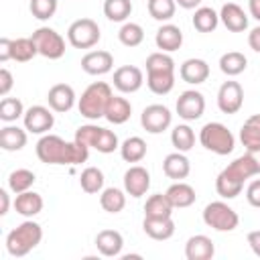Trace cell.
Here are the masks:
<instances>
[{
	"mask_svg": "<svg viewBox=\"0 0 260 260\" xmlns=\"http://www.w3.org/2000/svg\"><path fill=\"white\" fill-rule=\"evenodd\" d=\"M37 156L45 165H81L89 156V148L63 140L57 134H43L37 142Z\"/></svg>",
	"mask_w": 260,
	"mask_h": 260,
	"instance_id": "1",
	"label": "cell"
},
{
	"mask_svg": "<svg viewBox=\"0 0 260 260\" xmlns=\"http://www.w3.org/2000/svg\"><path fill=\"white\" fill-rule=\"evenodd\" d=\"M43 240V228L32 221V219H26L22 221L20 225H16L14 230L8 232L6 236V250L10 256L14 258H22L26 256L30 250H35Z\"/></svg>",
	"mask_w": 260,
	"mask_h": 260,
	"instance_id": "2",
	"label": "cell"
},
{
	"mask_svg": "<svg viewBox=\"0 0 260 260\" xmlns=\"http://www.w3.org/2000/svg\"><path fill=\"white\" fill-rule=\"evenodd\" d=\"M112 87L106 83V81H93L91 85L85 87V91L81 93L79 102H77V108H79V114L87 120H98V118H104L106 114V108H108V102L112 98Z\"/></svg>",
	"mask_w": 260,
	"mask_h": 260,
	"instance_id": "3",
	"label": "cell"
},
{
	"mask_svg": "<svg viewBox=\"0 0 260 260\" xmlns=\"http://www.w3.org/2000/svg\"><path fill=\"white\" fill-rule=\"evenodd\" d=\"M199 142L203 148L219 156L230 154L236 146V138L232 130H228V126H223L221 122H207L199 132Z\"/></svg>",
	"mask_w": 260,
	"mask_h": 260,
	"instance_id": "4",
	"label": "cell"
},
{
	"mask_svg": "<svg viewBox=\"0 0 260 260\" xmlns=\"http://www.w3.org/2000/svg\"><path fill=\"white\" fill-rule=\"evenodd\" d=\"M203 221L215 232H234L240 223V217L225 201H211L203 209Z\"/></svg>",
	"mask_w": 260,
	"mask_h": 260,
	"instance_id": "5",
	"label": "cell"
},
{
	"mask_svg": "<svg viewBox=\"0 0 260 260\" xmlns=\"http://www.w3.org/2000/svg\"><path fill=\"white\" fill-rule=\"evenodd\" d=\"M100 37V26L91 18H77L67 28V41L75 49H91L93 45H98Z\"/></svg>",
	"mask_w": 260,
	"mask_h": 260,
	"instance_id": "6",
	"label": "cell"
},
{
	"mask_svg": "<svg viewBox=\"0 0 260 260\" xmlns=\"http://www.w3.org/2000/svg\"><path fill=\"white\" fill-rule=\"evenodd\" d=\"M32 41L39 49V55L47 59H61L65 55V39L51 26H39L32 32Z\"/></svg>",
	"mask_w": 260,
	"mask_h": 260,
	"instance_id": "7",
	"label": "cell"
},
{
	"mask_svg": "<svg viewBox=\"0 0 260 260\" xmlns=\"http://www.w3.org/2000/svg\"><path fill=\"white\" fill-rule=\"evenodd\" d=\"M171 122H173V114H171V110H169L167 106H162V104H150V106H146V108L142 110V114H140V124H142V128H144L146 132H150V134H160V132H165V130L171 126Z\"/></svg>",
	"mask_w": 260,
	"mask_h": 260,
	"instance_id": "8",
	"label": "cell"
},
{
	"mask_svg": "<svg viewBox=\"0 0 260 260\" xmlns=\"http://www.w3.org/2000/svg\"><path fill=\"white\" fill-rule=\"evenodd\" d=\"M177 114L179 118H183L185 122H193V120H199L205 112V98L201 91L197 89H187L179 95L177 100Z\"/></svg>",
	"mask_w": 260,
	"mask_h": 260,
	"instance_id": "9",
	"label": "cell"
},
{
	"mask_svg": "<svg viewBox=\"0 0 260 260\" xmlns=\"http://www.w3.org/2000/svg\"><path fill=\"white\" fill-rule=\"evenodd\" d=\"M244 104V89L238 81H223L217 89V108L223 114H238Z\"/></svg>",
	"mask_w": 260,
	"mask_h": 260,
	"instance_id": "10",
	"label": "cell"
},
{
	"mask_svg": "<svg viewBox=\"0 0 260 260\" xmlns=\"http://www.w3.org/2000/svg\"><path fill=\"white\" fill-rule=\"evenodd\" d=\"M22 122H24L26 132H30V134H47L55 124V116L45 106H30L24 112Z\"/></svg>",
	"mask_w": 260,
	"mask_h": 260,
	"instance_id": "11",
	"label": "cell"
},
{
	"mask_svg": "<svg viewBox=\"0 0 260 260\" xmlns=\"http://www.w3.org/2000/svg\"><path fill=\"white\" fill-rule=\"evenodd\" d=\"M114 87L122 93H134L142 87L144 83V75L138 67L134 65H122L114 71Z\"/></svg>",
	"mask_w": 260,
	"mask_h": 260,
	"instance_id": "12",
	"label": "cell"
},
{
	"mask_svg": "<svg viewBox=\"0 0 260 260\" xmlns=\"http://www.w3.org/2000/svg\"><path fill=\"white\" fill-rule=\"evenodd\" d=\"M148 187H150V173L144 167L134 165V167H130L124 173V191L130 197H142V195H146Z\"/></svg>",
	"mask_w": 260,
	"mask_h": 260,
	"instance_id": "13",
	"label": "cell"
},
{
	"mask_svg": "<svg viewBox=\"0 0 260 260\" xmlns=\"http://www.w3.org/2000/svg\"><path fill=\"white\" fill-rule=\"evenodd\" d=\"M114 67V57L110 51H89L81 57V69L87 75H104Z\"/></svg>",
	"mask_w": 260,
	"mask_h": 260,
	"instance_id": "14",
	"label": "cell"
},
{
	"mask_svg": "<svg viewBox=\"0 0 260 260\" xmlns=\"http://www.w3.org/2000/svg\"><path fill=\"white\" fill-rule=\"evenodd\" d=\"M146 85L152 93L165 95L175 87V67L146 69Z\"/></svg>",
	"mask_w": 260,
	"mask_h": 260,
	"instance_id": "15",
	"label": "cell"
},
{
	"mask_svg": "<svg viewBox=\"0 0 260 260\" xmlns=\"http://www.w3.org/2000/svg\"><path fill=\"white\" fill-rule=\"evenodd\" d=\"M47 102L53 112H59V114L69 112L75 106V91L67 83H55L47 93Z\"/></svg>",
	"mask_w": 260,
	"mask_h": 260,
	"instance_id": "16",
	"label": "cell"
},
{
	"mask_svg": "<svg viewBox=\"0 0 260 260\" xmlns=\"http://www.w3.org/2000/svg\"><path fill=\"white\" fill-rule=\"evenodd\" d=\"M219 20L223 22V26L232 32H244L248 28V16L244 12V8L236 2H225L219 10Z\"/></svg>",
	"mask_w": 260,
	"mask_h": 260,
	"instance_id": "17",
	"label": "cell"
},
{
	"mask_svg": "<svg viewBox=\"0 0 260 260\" xmlns=\"http://www.w3.org/2000/svg\"><path fill=\"white\" fill-rule=\"evenodd\" d=\"M179 75H181V79H183L185 83L199 85V83L207 81V77H209V65H207V61H203V59L191 57V59H187V61L181 63Z\"/></svg>",
	"mask_w": 260,
	"mask_h": 260,
	"instance_id": "18",
	"label": "cell"
},
{
	"mask_svg": "<svg viewBox=\"0 0 260 260\" xmlns=\"http://www.w3.org/2000/svg\"><path fill=\"white\" fill-rule=\"evenodd\" d=\"M95 248L102 256L106 258H116L122 254V248H124V238L120 232L116 230H102L98 232L95 236Z\"/></svg>",
	"mask_w": 260,
	"mask_h": 260,
	"instance_id": "19",
	"label": "cell"
},
{
	"mask_svg": "<svg viewBox=\"0 0 260 260\" xmlns=\"http://www.w3.org/2000/svg\"><path fill=\"white\" fill-rule=\"evenodd\" d=\"M215 254V246L211 242V238L197 234L191 236L185 244V258L187 260H211Z\"/></svg>",
	"mask_w": 260,
	"mask_h": 260,
	"instance_id": "20",
	"label": "cell"
},
{
	"mask_svg": "<svg viewBox=\"0 0 260 260\" xmlns=\"http://www.w3.org/2000/svg\"><path fill=\"white\" fill-rule=\"evenodd\" d=\"M154 43H156V47L160 51L173 53V51L181 49V45H183V30L177 24L167 22V24L158 26V30L154 35Z\"/></svg>",
	"mask_w": 260,
	"mask_h": 260,
	"instance_id": "21",
	"label": "cell"
},
{
	"mask_svg": "<svg viewBox=\"0 0 260 260\" xmlns=\"http://www.w3.org/2000/svg\"><path fill=\"white\" fill-rule=\"evenodd\" d=\"M162 173L173 181H183L191 173V162L185 156V152H171L162 160Z\"/></svg>",
	"mask_w": 260,
	"mask_h": 260,
	"instance_id": "22",
	"label": "cell"
},
{
	"mask_svg": "<svg viewBox=\"0 0 260 260\" xmlns=\"http://www.w3.org/2000/svg\"><path fill=\"white\" fill-rule=\"evenodd\" d=\"M142 230L148 238L152 240H169L175 234V221L173 217H144L142 219Z\"/></svg>",
	"mask_w": 260,
	"mask_h": 260,
	"instance_id": "23",
	"label": "cell"
},
{
	"mask_svg": "<svg viewBox=\"0 0 260 260\" xmlns=\"http://www.w3.org/2000/svg\"><path fill=\"white\" fill-rule=\"evenodd\" d=\"M14 209L16 213H20L22 217H35L43 211V197L35 191H22V193H16L14 197Z\"/></svg>",
	"mask_w": 260,
	"mask_h": 260,
	"instance_id": "24",
	"label": "cell"
},
{
	"mask_svg": "<svg viewBox=\"0 0 260 260\" xmlns=\"http://www.w3.org/2000/svg\"><path fill=\"white\" fill-rule=\"evenodd\" d=\"M165 193H167V197H169V201H171V205H173L175 209L189 207V205H193L195 199H197L195 189H193L189 183H183V181L173 183Z\"/></svg>",
	"mask_w": 260,
	"mask_h": 260,
	"instance_id": "25",
	"label": "cell"
},
{
	"mask_svg": "<svg viewBox=\"0 0 260 260\" xmlns=\"http://www.w3.org/2000/svg\"><path fill=\"white\" fill-rule=\"evenodd\" d=\"M132 116V106L126 98L122 95H112L110 102H108V108H106V114L104 118L110 122V124H124L128 122Z\"/></svg>",
	"mask_w": 260,
	"mask_h": 260,
	"instance_id": "26",
	"label": "cell"
},
{
	"mask_svg": "<svg viewBox=\"0 0 260 260\" xmlns=\"http://www.w3.org/2000/svg\"><path fill=\"white\" fill-rule=\"evenodd\" d=\"M26 144V128H18V126H4L0 130V146L6 152H16L20 148H24Z\"/></svg>",
	"mask_w": 260,
	"mask_h": 260,
	"instance_id": "27",
	"label": "cell"
},
{
	"mask_svg": "<svg viewBox=\"0 0 260 260\" xmlns=\"http://www.w3.org/2000/svg\"><path fill=\"white\" fill-rule=\"evenodd\" d=\"M173 209L167 193H154L144 203V217H173Z\"/></svg>",
	"mask_w": 260,
	"mask_h": 260,
	"instance_id": "28",
	"label": "cell"
},
{
	"mask_svg": "<svg viewBox=\"0 0 260 260\" xmlns=\"http://www.w3.org/2000/svg\"><path fill=\"white\" fill-rule=\"evenodd\" d=\"M246 67H248V59L240 51H228V53H223L219 57V69L228 77H236V75L244 73Z\"/></svg>",
	"mask_w": 260,
	"mask_h": 260,
	"instance_id": "29",
	"label": "cell"
},
{
	"mask_svg": "<svg viewBox=\"0 0 260 260\" xmlns=\"http://www.w3.org/2000/svg\"><path fill=\"white\" fill-rule=\"evenodd\" d=\"M240 140L246 146V150L260 148V114L250 116L242 128H240Z\"/></svg>",
	"mask_w": 260,
	"mask_h": 260,
	"instance_id": "30",
	"label": "cell"
},
{
	"mask_svg": "<svg viewBox=\"0 0 260 260\" xmlns=\"http://www.w3.org/2000/svg\"><path fill=\"white\" fill-rule=\"evenodd\" d=\"M100 205L108 213H120L126 207V191L118 187H106L100 195Z\"/></svg>",
	"mask_w": 260,
	"mask_h": 260,
	"instance_id": "31",
	"label": "cell"
},
{
	"mask_svg": "<svg viewBox=\"0 0 260 260\" xmlns=\"http://www.w3.org/2000/svg\"><path fill=\"white\" fill-rule=\"evenodd\" d=\"M219 24V14L209 8V6H199L195 8V14H193V26L195 30L199 32H213Z\"/></svg>",
	"mask_w": 260,
	"mask_h": 260,
	"instance_id": "32",
	"label": "cell"
},
{
	"mask_svg": "<svg viewBox=\"0 0 260 260\" xmlns=\"http://www.w3.org/2000/svg\"><path fill=\"white\" fill-rule=\"evenodd\" d=\"M242 189H244V183L238 181L236 177H232L228 171H221V173L217 175V179H215V191H217V195L223 197V199H234V197H238V195L242 193Z\"/></svg>",
	"mask_w": 260,
	"mask_h": 260,
	"instance_id": "33",
	"label": "cell"
},
{
	"mask_svg": "<svg viewBox=\"0 0 260 260\" xmlns=\"http://www.w3.org/2000/svg\"><path fill=\"white\" fill-rule=\"evenodd\" d=\"M120 154L126 162H140L146 156V142L140 136H130L120 144Z\"/></svg>",
	"mask_w": 260,
	"mask_h": 260,
	"instance_id": "34",
	"label": "cell"
},
{
	"mask_svg": "<svg viewBox=\"0 0 260 260\" xmlns=\"http://www.w3.org/2000/svg\"><path fill=\"white\" fill-rule=\"evenodd\" d=\"M104 173H102V169H98V167H87V169H83L81 171V175H79V185H81V189L85 191V193H89V195H95V193H100L102 189H104Z\"/></svg>",
	"mask_w": 260,
	"mask_h": 260,
	"instance_id": "35",
	"label": "cell"
},
{
	"mask_svg": "<svg viewBox=\"0 0 260 260\" xmlns=\"http://www.w3.org/2000/svg\"><path fill=\"white\" fill-rule=\"evenodd\" d=\"M104 14L112 22H126V18L132 14V2L130 0H104Z\"/></svg>",
	"mask_w": 260,
	"mask_h": 260,
	"instance_id": "36",
	"label": "cell"
},
{
	"mask_svg": "<svg viewBox=\"0 0 260 260\" xmlns=\"http://www.w3.org/2000/svg\"><path fill=\"white\" fill-rule=\"evenodd\" d=\"M35 55H39V49H37L32 37L12 39V59H14V61L26 63V61H30Z\"/></svg>",
	"mask_w": 260,
	"mask_h": 260,
	"instance_id": "37",
	"label": "cell"
},
{
	"mask_svg": "<svg viewBox=\"0 0 260 260\" xmlns=\"http://www.w3.org/2000/svg\"><path fill=\"white\" fill-rule=\"evenodd\" d=\"M171 142H173V146H175L179 152L191 150L193 144H195V132H193V128H191L189 124H179V126H175L173 132H171Z\"/></svg>",
	"mask_w": 260,
	"mask_h": 260,
	"instance_id": "38",
	"label": "cell"
},
{
	"mask_svg": "<svg viewBox=\"0 0 260 260\" xmlns=\"http://www.w3.org/2000/svg\"><path fill=\"white\" fill-rule=\"evenodd\" d=\"M37 177L32 171L28 169H16L8 175V189L12 193H22V191H28L32 185H35Z\"/></svg>",
	"mask_w": 260,
	"mask_h": 260,
	"instance_id": "39",
	"label": "cell"
},
{
	"mask_svg": "<svg viewBox=\"0 0 260 260\" xmlns=\"http://www.w3.org/2000/svg\"><path fill=\"white\" fill-rule=\"evenodd\" d=\"M148 8V14L158 20V22H167L175 16V10H177V2L175 0H148L146 4Z\"/></svg>",
	"mask_w": 260,
	"mask_h": 260,
	"instance_id": "40",
	"label": "cell"
},
{
	"mask_svg": "<svg viewBox=\"0 0 260 260\" xmlns=\"http://www.w3.org/2000/svg\"><path fill=\"white\" fill-rule=\"evenodd\" d=\"M118 39L124 47H138L144 41V30L138 22H124L118 30Z\"/></svg>",
	"mask_w": 260,
	"mask_h": 260,
	"instance_id": "41",
	"label": "cell"
},
{
	"mask_svg": "<svg viewBox=\"0 0 260 260\" xmlns=\"http://www.w3.org/2000/svg\"><path fill=\"white\" fill-rule=\"evenodd\" d=\"M24 106H22V102L18 100V98H2V102H0V120L2 122H16L18 118H22L24 116Z\"/></svg>",
	"mask_w": 260,
	"mask_h": 260,
	"instance_id": "42",
	"label": "cell"
},
{
	"mask_svg": "<svg viewBox=\"0 0 260 260\" xmlns=\"http://www.w3.org/2000/svg\"><path fill=\"white\" fill-rule=\"evenodd\" d=\"M93 148H95L98 152H102V154H110V152H114L116 148H120V142H118L116 132H112V130H108V128H100L98 138H95V142H93Z\"/></svg>",
	"mask_w": 260,
	"mask_h": 260,
	"instance_id": "43",
	"label": "cell"
},
{
	"mask_svg": "<svg viewBox=\"0 0 260 260\" xmlns=\"http://www.w3.org/2000/svg\"><path fill=\"white\" fill-rule=\"evenodd\" d=\"M28 8L37 20H49L57 12V0H30Z\"/></svg>",
	"mask_w": 260,
	"mask_h": 260,
	"instance_id": "44",
	"label": "cell"
},
{
	"mask_svg": "<svg viewBox=\"0 0 260 260\" xmlns=\"http://www.w3.org/2000/svg\"><path fill=\"white\" fill-rule=\"evenodd\" d=\"M246 199L252 207H258L260 209V179H254L248 189H246Z\"/></svg>",
	"mask_w": 260,
	"mask_h": 260,
	"instance_id": "45",
	"label": "cell"
},
{
	"mask_svg": "<svg viewBox=\"0 0 260 260\" xmlns=\"http://www.w3.org/2000/svg\"><path fill=\"white\" fill-rule=\"evenodd\" d=\"M12 85H14L12 73H10L6 67H2V69H0V95L6 98V95L10 93V89H12Z\"/></svg>",
	"mask_w": 260,
	"mask_h": 260,
	"instance_id": "46",
	"label": "cell"
},
{
	"mask_svg": "<svg viewBox=\"0 0 260 260\" xmlns=\"http://www.w3.org/2000/svg\"><path fill=\"white\" fill-rule=\"evenodd\" d=\"M12 59V39L8 37H2L0 39V61L6 63Z\"/></svg>",
	"mask_w": 260,
	"mask_h": 260,
	"instance_id": "47",
	"label": "cell"
},
{
	"mask_svg": "<svg viewBox=\"0 0 260 260\" xmlns=\"http://www.w3.org/2000/svg\"><path fill=\"white\" fill-rule=\"evenodd\" d=\"M246 240H248V246L252 248V252L260 258V230H252Z\"/></svg>",
	"mask_w": 260,
	"mask_h": 260,
	"instance_id": "48",
	"label": "cell"
},
{
	"mask_svg": "<svg viewBox=\"0 0 260 260\" xmlns=\"http://www.w3.org/2000/svg\"><path fill=\"white\" fill-rule=\"evenodd\" d=\"M248 45H250V49H252V51L260 53V24H258V26H254V28L248 32Z\"/></svg>",
	"mask_w": 260,
	"mask_h": 260,
	"instance_id": "49",
	"label": "cell"
},
{
	"mask_svg": "<svg viewBox=\"0 0 260 260\" xmlns=\"http://www.w3.org/2000/svg\"><path fill=\"white\" fill-rule=\"evenodd\" d=\"M0 215H6L8 213V205H10V199H8V191L6 189H0Z\"/></svg>",
	"mask_w": 260,
	"mask_h": 260,
	"instance_id": "50",
	"label": "cell"
},
{
	"mask_svg": "<svg viewBox=\"0 0 260 260\" xmlns=\"http://www.w3.org/2000/svg\"><path fill=\"white\" fill-rule=\"evenodd\" d=\"M248 10H250L252 18H256L260 22V0H248Z\"/></svg>",
	"mask_w": 260,
	"mask_h": 260,
	"instance_id": "51",
	"label": "cell"
},
{
	"mask_svg": "<svg viewBox=\"0 0 260 260\" xmlns=\"http://www.w3.org/2000/svg\"><path fill=\"white\" fill-rule=\"evenodd\" d=\"M181 8H185V10H193V8H199V4H201V0H175Z\"/></svg>",
	"mask_w": 260,
	"mask_h": 260,
	"instance_id": "52",
	"label": "cell"
}]
</instances>
